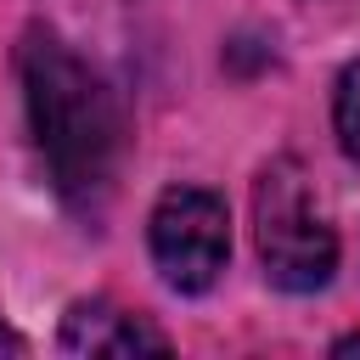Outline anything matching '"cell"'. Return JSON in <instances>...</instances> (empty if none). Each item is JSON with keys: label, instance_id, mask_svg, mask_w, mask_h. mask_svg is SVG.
Returning <instances> with one entry per match:
<instances>
[{"label": "cell", "instance_id": "obj_1", "mask_svg": "<svg viewBox=\"0 0 360 360\" xmlns=\"http://www.w3.org/2000/svg\"><path fill=\"white\" fill-rule=\"evenodd\" d=\"M22 101L34 141L51 163V180L68 202H96L112 180L118 158V107L101 84V73L73 56L51 28H28L22 39Z\"/></svg>", "mask_w": 360, "mask_h": 360}, {"label": "cell", "instance_id": "obj_2", "mask_svg": "<svg viewBox=\"0 0 360 360\" xmlns=\"http://www.w3.org/2000/svg\"><path fill=\"white\" fill-rule=\"evenodd\" d=\"M253 236L264 276L281 292H315L338 270V231L292 158H276L253 186Z\"/></svg>", "mask_w": 360, "mask_h": 360}, {"label": "cell", "instance_id": "obj_3", "mask_svg": "<svg viewBox=\"0 0 360 360\" xmlns=\"http://www.w3.org/2000/svg\"><path fill=\"white\" fill-rule=\"evenodd\" d=\"M146 242L174 292H208L231 259L225 202L202 186H169L146 219Z\"/></svg>", "mask_w": 360, "mask_h": 360}, {"label": "cell", "instance_id": "obj_4", "mask_svg": "<svg viewBox=\"0 0 360 360\" xmlns=\"http://www.w3.org/2000/svg\"><path fill=\"white\" fill-rule=\"evenodd\" d=\"M62 349L68 354H163L169 338L158 326H146L141 315L118 309V304H73L62 321Z\"/></svg>", "mask_w": 360, "mask_h": 360}, {"label": "cell", "instance_id": "obj_5", "mask_svg": "<svg viewBox=\"0 0 360 360\" xmlns=\"http://www.w3.org/2000/svg\"><path fill=\"white\" fill-rule=\"evenodd\" d=\"M332 124H338V146L360 163V62H349V68H343V79H338Z\"/></svg>", "mask_w": 360, "mask_h": 360}, {"label": "cell", "instance_id": "obj_6", "mask_svg": "<svg viewBox=\"0 0 360 360\" xmlns=\"http://www.w3.org/2000/svg\"><path fill=\"white\" fill-rule=\"evenodd\" d=\"M0 349H17V343H11V338H6V326H0Z\"/></svg>", "mask_w": 360, "mask_h": 360}]
</instances>
